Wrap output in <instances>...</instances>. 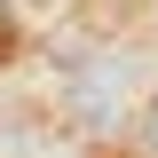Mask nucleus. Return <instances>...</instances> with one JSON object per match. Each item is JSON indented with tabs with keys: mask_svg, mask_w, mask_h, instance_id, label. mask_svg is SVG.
Instances as JSON below:
<instances>
[{
	"mask_svg": "<svg viewBox=\"0 0 158 158\" xmlns=\"http://www.w3.org/2000/svg\"><path fill=\"white\" fill-rule=\"evenodd\" d=\"M71 111L87 118V127H111L118 118V63H95V79L87 71L71 79Z\"/></svg>",
	"mask_w": 158,
	"mask_h": 158,
	"instance_id": "f257e3e1",
	"label": "nucleus"
},
{
	"mask_svg": "<svg viewBox=\"0 0 158 158\" xmlns=\"http://www.w3.org/2000/svg\"><path fill=\"white\" fill-rule=\"evenodd\" d=\"M0 16H8V0H0Z\"/></svg>",
	"mask_w": 158,
	"mask_h": 158,
	"instance_id": "20e7f679",
	"label": "nucleus"
},
{
	"mask_svg": "<svg viewBox=\"0 0 158 158\" xmlns=\"http://www.w3.org/2000/svg\"><path fill=\"white\" fill-rule=\"evenodd\" d=\"M24 16H56V8H71V0H16Z\"/></svg>",
	"mask_w": 158,
	"mask_h": 158,
	"instance_id": "7ed1b4c3",
	"label": "nucleus"
},
{
	"mask_svg": "<svg viewBox=\"0 0 158 158\" xmlns=\"http://www.w3.org/2000/svg\"><path fill=\"white\" fill-rule=\"evenodd\" d=\"M142 142H150V158H158V87H150V103H142Z\"/></svg>",
	"mask_w": 158,
	"mask_h": 158,
	"instance_id": "f03ea898",
	"label": "nucleus"
}]
</instances>
